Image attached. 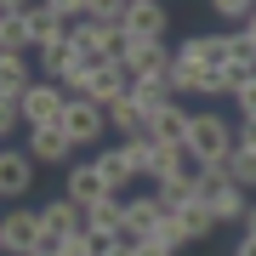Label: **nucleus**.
<instances>
[{
	"instance_id": "20",
	"label": "nucleus",
	"mask_w": 256,
	"mask_h": 256,
	"mask_svg": "<svg viewBox=\"0 0 256 256\" xmlns=\"http://www.w3.org/2000/svg\"><path fill=\"white\" fill-rule=\"evenodd\" d=\"M108 131H120V137H148V114L137 108L131 97H120V102H108Z\"/></svg>"
},
{
	"instance_id": "19",
	"label": "nucleus",
	"mask_w": 256,
	"mask_h": 256,
	"mask_svg": "<svg viewBox=\"0 0 256 256\" xmlns=\"http://www.w3.org/2000/svg\"><path fill=\"white\" fill-rule=\"evenodd\" d=\"M86 228L120 239V228H126V194H102L97 205H86Z\"/></svg>"
},
{
	"instance_id": "1",
	"label": "nucleus",
	"mask_w": 256,
	"mask_h": 256,
	"mask_svg": "<svg viewBox=\"0 0 256 256\" xmlns=\"http://www.w3.org/2000/svg\"><path fill=\"white\" fill-rule=\"evenodd\" d=\"M194 182H200V205L216 216V228H239V234H245L250 200H245V188H239V182H228L222 165H194Z\"/></svg>"
},
{
	"instance_id": "45",
	"label": "nucleus",
	"mask_w": 256,
	"mask_h": 256,
	"mask_svg": "<svg viewBox=\"0 0 256 256\" xmlns=\"http://www.w3.org/2000/svg\"><path fill=\"white\" fill-rule=\"evenodd\" d=\"M0 256H6V239H0Z\"/></svg>"
},
{
	"instance_id": "34",
	"label": "nucleus",
	"mask_w": 256,
	"mask_h": 256,
	"mask_svg": "<svg viewBox=\"0 0 256 256\" xmlns=\"http://www.w3.org/2000/svg\"><path fill=\"white\" fill-rule=\"evenodd\" d=\"M210 12H216L222 23H245L250 12H256V0H210Z\"/></svg>"
},
{
	"instance_id": "44",
	"label": "nucleus",
	"mask_w": 256,
	"mask_h": 256,
	"mask_svg": "<svg viewBox=\"0 0 256 256\" xmlns=\"http://www.w3.org/2000/svg\"><path fill=\"white\" fill-rule=\"evenodd\" d=\"M245 234H256V200H250V216H245Z\"/></svg>"
},
{
	"instance_id": "14",
	"label": "nucleus",
	"mask_w": 256,
	"mask_h": 256,
	"mask_svg": "<svg viewBox=\"0 0 256 256\" xmlns=\"http://www.w3.org/2000/svg\"><path fill=\"white\" fill-rule=\"evenodd\" d=\"M188 131H194V108H188V102H176V97L148 120V137L165 142V148H188Z\"/></svg>"
},
{
	"instance_id": "18",
	"label": "nucleus",
	"mask_w": 256,
	"mask_h": 256,
	"mask_svg": "<svg viewBox=\"0 0 256 256\" xmlns=\"http://www.w3.org/2000/svg\"><path fill=\"white\" fill-rule=\"evenodd\" d=\"M34 80H40V74L28 68L23 52H0V97H18V102H23V92H28Z\"/></svg>"
},
{
	"instance_id": "10",
	"label": "nucleus",
	"mask_w": 256,
	"mask_h": 256,
	"mask_svg": "<svg viewBox=\"0 0 256 256\" xmlns=\"http://www.w3.org/2000/svg\"><path fill=\"white\" fill-rule=\"evenodd\" d=\"M86 68V57L74 52V40H57V46H40L34 52V74L40 80H57V86H74Z\"/></svg>"
},
{
	"instance_id": "40",
	"label": "nucleus",
	"mask_w": 256,
	"mask_h": 256,
	"mask_svg": "<svg viewBox=\"0 0 256 256\" xmlns=\"http://www.w3.org/2000/svg\"><path fill=\"white\" fill-rule=\"evenodd\" d=\"M239 148H250V154H256V120H245V126H239Z\"/></svg>"
},
{
	"instance_id": "27",
	"label": "nucleus",
	"mask_w": 256,
	"mask_h": 256,
	"mask_svg": "<svg viewBox=\"0 0 256 256\" xmlns=\"http://www.w3.org/2000/svg\"><path fill=\"white\" fill-rule=\"evenodd\" d=\"M120 148H126V160H131L137 176H154V160H160V142H154V137H126Z\"/></svg>"
},
{
	"instance_id": "3",
	"label": "nucleus",
	"mask_w": 256,
	"mask_h": 256,
	"mask_svg": "<svg viewBox=\"0 0 256 256\" xmlns=\"http://www.w3.org/2000/svg\"><path fill=\"white\" fill-rule=\"evenodd\" d=\"M131 92V68L120 63V57H102V63H86L80 68V80L68 86V97H86V102H97V108H108V102H120Z\"/></svg>"
},
{
	"instance_id": "39",
	"label": "nucleus",
	"mask_w": 256,
	"mask_h": 256,
	"mask_svg": "<svg viewBox=\"0 0 256 256\" xmlns=\"http://www.w3.org/2000/svg\"><path fill=\"white\" fill-rule=\"evenodd\" d=\"M28 6H34V0H0V18H23Z\"/></svg>"
},
{
	"instance_id": "21",
	"label": "nucleus",
	"mask_w": 256,
	"mask_h": 256,
	"mask_svg": "<svg viewBox=\"0 0 256 256\" xmlns=\"http://www.w3.org/2000/svg\"><path fill=\"white\" fill-rule=\"evenodd\" d=\"M165 86H171V97H176V102L205 97V68H200V63H182V57H176V63H171V74H165Z\"/></svg>"
},
{
	"instance_id": "35",
	"label": "nucleus",
	"mask_w": 256,
	"mask_h": 256,
	"mask_svg": "<svg viewBox=\"0 0 256 256\" xmlns=\"http://www.w3.org/2000/svg\"><path fill=\"white\" fill-rule=\"evenodd\" d=\"M234 108H239V120H256V74H245V80H239Z\"/></svg>"
},
{
	"instance_id": "41",
	"label": "nucleus",
	"mask_w": 256,
	"mask_h": 256,
	"mask_svg": "<svg viewBox=\"0 0 256 256\" xmlns=\"http://www.w3.org/2000/svg\"><path fill=\"white\" fill-rule=\"evenodd\" d=\"M234 256H256V234H239V245H234Z\"/></svg>"
},
{
	"instance_id": "31",
	"label": "nucleus",
	"mask_w": 256,
	"mask_h": 256,
	"mask_svg": "<svg viewBox=\"0 0 256 256\" xmlns=\"http://www.w3.org/2000/svg\"><path fill=\"white\" fill-rule=\"evenodd\" d=\"M18 126H23V108H18V97H0V148H6L12 137H18Z\"/></svg>"
},
{
	"instance_id": "11",
	"label": "nucleus",
	"mask_w": 256,
	"mask_h": 256,
	"mask_svg": "<svg viewBox=\"0 0 256 256\" xmlns=\"http://www.w3.org/2000/svg\"><path fill=\"white\" fill-rule=\"evenodd\" d=\"M165 28H171V12L160 0H131L126 18H120V34H131V40H165Z\"/></svg>"
},
{
	"instance_id": "7",
	"label": "nucleus",
	"mask_w": 256,
	"mask_h": 256,
	"mask_svg": "<svg viewBox=\"0 0 256 256\" xmlns=\"http://www.w3.org/2000/svg\"><path fill=\"white\" fill-rule=\"evenodd\" d=\"M34 154L28 148H0V205H23L34 188Z\"/></svg>"
},
{
	"instance_id": "22",
	"label": "nucleus",
	"mask_w": 256,
	"mask_h": 256,
	"mask_svg": "<svg viewBox=\"0 0 256 256\" xmlns=\"http://www.w3.org/2000/svg\"><path fill=\"white\" fill-rule=\"evenodd\" d=\"M154 194H160L165 210H188L194 200H200V182H194V171H182V176H165V182H154Z\"/></svg>"
},
{
	"instance_id": "33",
	"label": "nucleus",
	"mask_w": 256,
	"mask_h": 256,
	"mask_svg": "<svg viewBox=\"0 0 256 256\" xmlns=\"http://www.w3.org/2000/svg\"><path fill=\"white\" fill-rule=\"evenodd\" d=\"M154 239H160V245H171V250H182V245H188V234H182V222H176V210H165V216H160Z\"/></svg>"
},
{
	"instance_id": "42",
	"label": "nucleus",
	"mask_w": 256,
	"mask_h": 256,
	"mask_svg": "<svg viewBox=\"0 0 256 256\" xmlns=\"http://www.w3.org/2000/svg\"><path fill=\"white\" fill-rule=\"evenodd\" d=\"M28 256H57V239H40V245L28 250Z\"/></svg>"
},
{
	"instance_id": "28",
	"label": "nucleus",
	"mask_w": 256,
	"mask_h": 256,
	"mask_svg": "<svg viewBox=\"0 0 256 256\" xmlns=\"http://www.w3.org/2000/svg\"><path fill=\"white\" fill-rule=\"evenodd\" d=\"M222 46H228V63H234V68L256 74V40L245 34V28H228V34H222Z\"/></svg>"
},
{
	"instance_id": "38",
	"label": "nucleus",
	"mask_w": 256,
	"mask_h": 256,
	"mask_svg": "<svg viewBox=\"0 0 256 256\" xmlns=\"http://www.w3.org/2000/svg\"><path fill=\"white\" fill-rule=\"evenodd\" d=\"M131 256H176V250H171V245H160V239L148 234V239H137V245H131Z\"/></svg>"
},
{
	"instance_id": "32",
	"label": "nucleus",
	"mask_w": 256,
	"mask_h": 256,
	"mask_svg": "<svg viewBox=\"0 0 256 256\" xmlns=\"http://www.w3.org/2000/svg\"><path fill=\"white\" fill-rule=\"evenodd\" d=\"M126 6H131V0H86V18H97V23H114V28H120Z\"/></svg>"
},
{
	"instance_id": "29",
	"label": "nucleus",
	"mask_w": 256,
	"mask_h": 256,
	"mask_svg": "<svg viewBox=\"0 0 256 256\" xmlns=\"http://www.w3.org/2000/svg\"><path fill=\"white\" fill-rule=\"evenodd\" d=\"M176 222H182V234H188V245H194V239H210V228H216V216H210V210H205L200 200H194L188 210H176Z\"/></svg>"
},
{
	"instance_id": "23",
	"label": "nucleus",
	"mask_w": 256,
	"mask_h": 256,
	"mask_svg": "<svg viewBox=\"0 0 256 256\" xmlns=\"http://www.w3.org/2000/svg\"><path fill=\"white\" fill-rule=\"evenodd\" d=\"M92 160L102 165V176H108V188H114V194H126V188H131V176H137V171H131L126 148H102V154H92Z\"/></svg>"
},
{
	"instance_id": "15",
	"label": "nucleus",
	"mask_w": 256,
	"mask_h": 256,
	"mask_svg": "<svg viewBox=\"0 0 256 256\" xmlns=\"http://www.w3.org/2000/svg\"><path fill=\"white\" fill-rule=\"evenodd\" d=\"M160 216H165L160 194H131V200H126V228H120V239H126V245L148 239V234L160 228Z\"/></svg>"
},
{
	"instance_id": "5",
	"label": "nucleus",
	"mask_w": 256,
	"mask_h": 256,
	"mask_svg": "<svg viewBox=\"0 0 256 256\" xmlns=\"http://www.w3.org/2000/svg\"><path fill=\"white\" fill-rule=\"evenodd\" d=\"M0 239H6V256H28L46 239V222H40V205L28 210V205H12V210H0Z\"/></svg>"
},
{
	"instance_id": "4",
	"label": "nucleus",
	"mask_w": 256,
	"mask_h": 256,
	"mask_svg": "<svg viewBox=\"0 0 256 256\" xmlns=\"http://www.w3.org/2000/svg\"><path fill=\"white\" fill-rule=\"evenodd\" d=\"M114 57L131 68V80H165L171 63H176V52L165 46V40H131V34H120Z\"/></svg>"
},
{
	"instance_id": "26",
	"label": "nucleus",
	"mask_w": 256,
	"mask_h": 256,
	"mask_svg": "<svg viewBox=\"0 0 256 256\" xmlns=\"http://www.w3.org/2000/svg\"><path fill=\"white\" fill-rule=\"evenodd\" d=\"M239 80H245V68H234V63H216V68H205V97H210V102L234 97V92H239Z\"/></svg>"
},
{
	"instance_id": "36",
	"label": "nucleus",
	"mask_w": 256,
	"mask_h": 256,
	"mask_svg": "<svg viewBox=\"0 0 256 256\" xmlns=\"http://www.w3.org/2000/svg\"><path fill=\"white\" fill-rule=\"evenodd\" d=\"M40 6H46V12H57L63 23H80V18H86V0H40Z\"/></svg>"
},
{
	"instance_id": "8",
	"label": "nucleus",
	"mask_w": 256,
	"mask_h": 256,
	"mask_svg": "<svg viewBox=\"0 0 256 256\" xmlns=\"http://www.w3.org/2000/svg\"><path fill=\"white\" fill-rule=\"evenodd\" d=\"M57 126L74 137V148H97L102 131H108V114H102L97 102H86V97H68V108H63V120H57Z\"/></svg>"
},
{
	"instance_id": "13",
	"label": "nucleus",
	"mask_w": 256,
	"mask_h": 256,
	"mask_svg": "<svg viewBox=\"0 0 256 256\" xmlns=\"http://www.w3.org/2000/svg\"><path fill=\"white\" fill-rule=\"evenodd\" d=\"M28 154H34V165L68 171V165H74V137L63 126H34V131H28Z\"/></svg>"
},
{
	"instance_id": "43",
	"label": "nucleus",
	"mask_w": 256,
	"mask_h": 256,
	"mask_svg": "<svg viewBox=\"0 0 256 256\" xmlns=\"http://www.w3.org/2000/svg\"><path fill=\"white\" fill-rule=\"evenodd\" d=\"M239 28H245V34H250V40H256V12H250V18H245V23H239Z\"/></svg>"
},
{
	"instance_id": "9",
	"label": "nucleus",
	"mask_w": 256,
	"mask_h": 256,
	"mask_svg": "<svg viewBox=\"0 0 256 256\" xmlns=\"http://www.w3.org/2000/svg\"><path fill=\"white\" fill-rule=\"evenodd\" d=\"M68 40H74V52H80L86 63H102V57H114V46H120V28L97 23V18H80V23H68Z\"/></svg>"
},
{
	"instance_id": "2",
	"label": "nucleus",
	"mask_w": 256,
	"mask_h": 256,
	"mask_svg": "<svg viewBox=\"0 0 256 256\" xmlns=\"http://www.w3.org/2000/svg\"><path fill=\"white\" fill-rule=\"evenodd\" d=\"M234 142H239V126L222 108H194V131H188V160L194 165H216Z\"/></svg>"
},
{
	"instance_id": "37",
	"label": "nucleus",
	"mask_w": 256,
	"mask_h": 256,
	"mask_svg": "<svg viewBox=\"0 0 256 256\" xmlns=\"http://www.w3.org/2000/svg\"><path fill=\"white\" fill-rule=\"evenodd\" d=\"M57 256H92V234H68V239H57Z\"/></svg>"
},
{
	"instance_id": "17",
	"label": "nucleus",
	"mask_w": 256,
	"mask_h": 256,
	"mask_svg": "<svg viewBox=\"0 0 256 256\" xmlns=\"http://www.w3.org/2000/svg\"><path fill=\"white\" fill-rule=\"evenodd\" d=\"M23 28H28V46H57V40H68V23L57 18V12H46V6H28L23 12Z\"/></svg>"
},
{
	"instance_id": "16",
	"label": "nucleus",
	"mask_w": 256,
	"mask_h": 256,
	"mask_svg": "<svg viewBox=\"0 0 256 256\" xmlns=\"http://www.w3.org/2000/svg\"><path fill=\"white\" fill-rule=\"evenodd\" d=\"M40 222H46V239H68V234H86V205H74L68 194L40 205Z\"/></svg>"
},
{
	"instance_id": "12",
	"label": "nucleus",
	"mask_w": 256,
	"mask_h": 256,
	"mask_svg": "<svg viewBox=\"0 0 256 256\" xmlns=\"http://www.w3.org/2000/svg\"><path fill=\"white\" fill-rule=\"evenodd\" d=\"M63 194H68L74 205H97L102 194H114V188H108V176H102L97 160H74L68 171H63Z\"/></svg>"
},
{
	"instance_id": "6",
	"label": "nucleus",
	"mask_w": 256,
	"mask_h": 256,
	"mask_svg": "<svg viewBox=\"0 0 256 256\" xmlns=\"http://www.w3.org/2000/svg\"><path fill=\"white\" fill-rule=\"evenodd\" d=\"M23 126L34 131V126H57V120H63V108H68V86H57V80H34L23 92Z\"/></svg>"
},
{
	"instance_id": "30",
	"label": "nucleus",
	"mask_w": 256,
	"mask_h": 256,
	"mask_svg": "<svg viewBox=\"0 0 256 256\" xmlns=\"http://www.w3.org/2000/svg\"><path fill=\"white\" fill-rule=\"evenodd\" d=\"M0 52H28V28H23V18H0Z\"/></svg>"
},
{
	"instance_id": "25",
	"label": "nucleus",
	"mask_w": 256,
	"mask_h": 256,
	"mask_svg": "<svg viewBox=\"0 0 256 256\" xmlns=\"http://www.w3.org/2000/svg\"><path fill=\"white\" fill-rule=\"evenodd\" d=\"M216 165L228 171V182H239V188H256V154H250V148H239V142H234V148H228V154H222Z\"/></svg>"
},
{
	"instance_id": "24",
	"label": "nucleus",
	"mask_w": 256,
	"mask_h": 256,
	"mask_svg": "<svg viewBox=\"0 0 256 256\" xmlns=\"http://www.w3.org/2000/svg\"><path fill=\"white\" fill-rule=\"evenodd\" d=\"M131 102H137V108L148 114V120H154L160 108H165V102H171V86H165V80H131V92H126Z\"/></svg>"
}]
</instances>
